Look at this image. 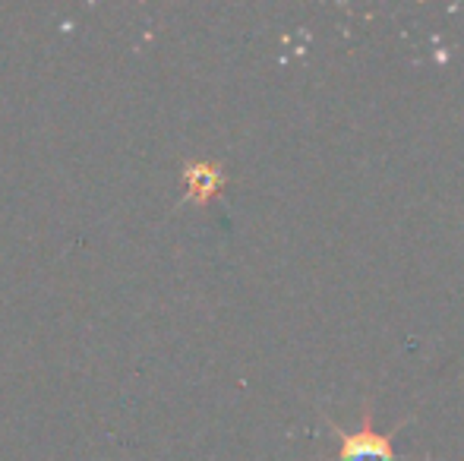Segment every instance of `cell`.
Listing matches in <instances>:
<instances>
[{"mask_svg": "<svg viewBox=\"0 0 464 461\" xmlns=\"http://www.w3.org/2000/svg\"><path fill=\"white\" fill-rule=\"evenodd\" d=\"M372 418H376L372 399H363L361 424H357L354 430H344L335 420H329L332 437L338 439V461H398L392 433L376 430Z\"/></svg>", "mask_w": 464, "mask_h": 461, "instance_id": "6da1fadb", "label": "cell"}, {"mask_svg": "<svg viewBox=\"0 0 464 461\" xmlns=\"http://www.w3.org/2000/svg\"><path fill=\"white\" fill-rule=\"evenodd\" d=\"M184 178H187V197L199 199V203H206V199L221 187V180H225L221 178V168L208 165V161H199V165L187 168Z\"/></svg>", "mask_w": 464, "mask_h": 461, "instance_id": "7a4b0ae2", "label": "cell"}]
</instances>
